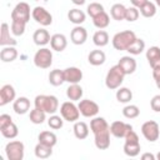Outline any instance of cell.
Masks as SVG:
<instances>
[{
  "label": "cell",
  "mask_w": 160,
  "mask_h": 160,
  "mask_svg": "<svg viewBox=\"0 0 160 160\" xmlns=\"http://www.w3.org/2000/svg\"><path fill=\"white\" fill-rule=\"evenodd\" d=\"M35 108L45 111L46 114H55L59 109V100L54 95H38L34 100Z\"/></svg>",
  "instance_id": "6da1fadb"
},
{
  "label": "cell",
  "mask_w": 160,
  "mask_h": 160,
  "mask_svg": "<svg viewBox=\"0 0 160 160\" xmlns=\"http://www.w3.org/2000/svg\"><path fill=\"white\" fill-rule=\"evenodd\" d=\"M136 40V35L131 30H124L120 32H116L112 38V46L115 50L122 51L128 50V48Z\"/></svg>",
  "instance_id": "7a4b0ae2"
},
{
  "label": "cell",
  "mask_w": 160,
  "mask_h": 160,
  "mask_svg": "<svg viewBox=\"0 0 160 160\" xmlns=\"http://www.w3.org/2000/svg\"><path fill=\"white\" fill-rule=\"evenodd\" d=\"M124 78H125L124 71H122L121 68L116 64V65H114L112 68H110V70L108 71L106 78H105V85H106V88L110 89V90L119 89L120 85H121L122 81H124Z\"/></svg>",
  "instance_id": "3957f363"
},
{
  "label": "cell",
  "mask_w": 160,
  "mask_h": 160,
  "mask_svg": "<svg viewBox=\"0 0 160 160\" xmlns=\"http://www.w3.org/2000/svg\"><path fill=\"white\" fill-rule=\"evenodd\" d=\"M24 152H25V146L19 140L10 141L5 146V154L9 160H22Z\"/></svg>",
  "instance_id": "277c9868"
},
{
  "label": "cell",
  "mask_w": 160,
  "mask_h": 160,
  "mask_svg": "<svg viewBox=\"0 0 160 160\" xmlns=\"http://www.w3.org/2000/svg\"><path fill=\"white\" fill-rule=\"evenodd\" d=\"M34 64L40 69H48L52 64V52L48 48L39 49L34 55Z\"/></svg>",
  "instance_id": "5b68a950"
},
{
  "label": "cell",
  "mask_w": 160,
  "mask_h": 160,
  "mask_svg": "<svg viewBox=\"0 0 160 160\" xmlns=\"http://www.w3.org/2000/svg\"><path fill=\"white\" fill-rule=\"evenodd\" d=\"M60 114H61L64 120H66L69 122H75L79 119V116H80V110L74 104V101L70 100V101H65V102L61 104Z\"/></svg>",
  "instance_id": "8992f818"
},
{
  "label": "cell",
  "mask_w": 160,
  "mask_h": 160,
  "mask_svg": "<svg viewBox=\"0 0 160 160\" xmlns=\"http://www.w3.org/2000/svg\"><path fill=\"white\" fill-rule=\"evenodd\" d=\"M141 134L144 135V138L150 141V142H154L159 139L160 136V128H159V124L154 120H149V121H145L142 125H141Z\"/></svg>",
  "instance_id": "52a82bcc"
},
{
  "label": "cell",
  "mask_w": 160,
  "mask_h": 160,
  "mask_svg": "<svg viewBox=\"0 0 160 160\" xmlns=\"http://www.w3.org/2000/svg\"><path fill=\"white\" fill-rule=\"evenodd\" d=\"M78 108L80 110V114L84 116V118H94L99 114L100 111V108L99 105L90 100V99H84V100H80L79 104H78Z\"/></svg>",
  "instance_id": "ba28073f"
},
{
  "label": "cell",
  "mask_w": 160,
  "mask_h": 160,
  "mask_svg": "<svg viewBox=\"0 0 160 160\" xmlns=\"http://www.w3.org/2000/svg\"><path fill=\"white\" fill-rule=\"evenodd\" d=\"M11 20L22 21L28 24L30 20V6L28 2H19L15 5V8L11 11Z\"/></svg>",
  "instance_id": "9c48e42d"
},
{
  "label": "cell",
  "mask_w": 160,
  "mask_h": 160,
  "mask_svg": "<svg viewBox=\"0 0 160 160\" xmlns=\"http://www.w3.org/2000/svg\"><path fill=\"white\" fill-rule=\"evenodd\" d=\"M31 16H32V19H34L36 22H39V24L42 25V26H49V25H51V22H52V16H51V14H50L45 8H42V6H36V8H34V9L31 10Z\"/></svg>",
  "instance_id": "30bf717a"
},
{
  "label": "cell",
  "mask_w": 160,
  "mask_h": 160,
  "mask_svg": "<svg viewBox=\"0 0 160 160\" xmlns=\"http://www.w3.org/2000/svg\"><path fill=\"white\" fill-rule=\"evenodd\" d=\"M131 129H132V126L130 124H126V122L120 121V120H116V121L111 122V125H110V132H111V135L115 136V138H118V139L125 138V135Z\"/></svg>",
  "instance_id": "8fae6325"
},
{
  "label": "cell",
  "mask_w": 160,
  "mask_h": 160,
  "mask_svg": "<svg viewBox=\"0 0 160 160\" xmlns=\"http://www.w3.org/2000/svg\"><path fill=\"white\" fill-rule=\"evenodd\" d=\"M110 134H111L110 132V128L94 134V136H95V140H94L95 141V146L99 150H106L110 146Z\"/></svg>",
  "instance_id": "7c38bea8"
},
{
  "label": "cell",
  "mask_w": 160,
  "mask_h": 160,
  "mask_svg": "<svg viewBox=\"0 0 160 160\" xmlns=\"http://www.w3.org/2000/svg\"><path fill=\"white\" fill-rule=\"evenodd\" d=\"M15 96H16V92H15V89L12 85H10V84L2 85L0 89V106H4L6 104L14 101Z\"/></svg>",
  "instance_id": "4fadbf2b"
},
{
  "label": "cell",
  "mask_w": 160,
  "mask_h": 160,
  "mask_svg": "<svg viewBox=\"0 0 160 160\" xmlns=\"http://www.w3.org/2000/svg\"><path fill=\"white\" fill-rule=\"evenodd\" d=\"M70 39H71V42L75 44V45H82L86 39H88V31L85 28L78 25L75 26L71 32H70Z\"/></svg>",
  "instance_id": "5bb4252c"
},
{
  "label": "cell",
  "mask_w": 160,
  "mask_h": 160,
  "mask_svg": "<svg viewBox=\"0 0 160 160\" xmlns=\"http://www.w3.org/2000/svg\"><path fill=\"white\" fill-rule=\"evenodd\" d=\"M65 81L69 84H79L82 79V71L76 66H70L64 70Z\"/></svg>",
  "instance_id": "9a60e30c"
},
{
  "label": "cell",
  "mask_w": 160,
  "mask_h": 160,
  "mask_svg": "<svg viewBox=\"0 0 160 160\" xmlns=\"http://www.w3.org/2000/svg\"><path fill=\"white\" fill-rule=\"evenodd\" d=\"M18 41L10 36V28L6 22L1 24V30H0V45L1 46H15Z\"/></svg>",
  "instance_id": "2e32d148"
},
{
  "label": "cell",
  "mask_w": 160,
  "mask_h": 160,
  "mask_svg": "<svg viewBox=\"0 0 160 160\" xmlns=\"http://www.w3.org/2000/svg\"><path fill=\"white\" fill-rule=\"evenodd\" d=\"M118 65L121 68L125 75H130L136 70V60L132 56H122L119 60Z\"/></svg>",
  "instance_id": "e0dca14e"
},
{
  "label": "cell",
  "mask_w": 160,
  "mask_h": 160,
  "mask_svg": "<svg viewBox=\"0 0 160 160\" xmlns=\"http://www.w3.org/2000/svg\"><path fill=\"white\" fill-rule=\"evenodd\" d=\"M146 60L149 61L151 69L160 68V48L151 46L146 50Z\"/></svg>",
  "instance_id": "ac0fdd59"
},
{
  "label": "cell",
  "mask_w": 160,
  "mask_h": 160,
  "mask_svg": "<svg viewBox=\"0 0 160 160\" xmlns=\"http://www.w3.org/2000/svg\"><path fill=\"white\" fill-rule=\"evenodd\" d=\"M50 46L52 50L61 52L68 46V40L64 34H54L50 39Z\"/></svg>",
  "instance_id": "d6986e66"
},
{
  "label": "cell",
  "mask_w": 160,
  "mask_h": 160,
  "mask_svg": "<svg viewBox=\"0 0 160 160\" xmlns=\"http://www.w3.org/2000/svg\"><path fill=\"white\" fill-rule=\"evenodd\" d=\"M12 109L18 115H24L30 110V100L25 96H20L16 100H14Z\"/></svg>",
  "instance_id": "ffe728a7"
},
{
  "label": "cell",
  "mask_w": 160,
  "mask_h": 160,
  "mask_svg": "<svg viewBox=\"0 0 160 160\" xmlns=\"http://www.w3.org/2000/svg\"><path fill=\"white\" fill-rule=\"evenodd\" d=\"M50 39H51V36H50L49 31L45 29H38V30H35V32L32 35V40L38 46H45L46 44L50 42Z\"/></svg>",
  "instance_id": "44dd1931"
},
{
  "label": "cell",
  "mask_w": 160,
  "mask_h": 160,
  "mask_svg": "<svg viewBox=\"0 0 160 160\" xmlns=\"http://www.w3.org/2000/svg\"><path fill=\"white\" fill-rule=\"evenodd\" d=\"M18 58V50L15 46H4L0 51V60L2 62H11Z\"/></svg>",
  "instance_id": "7402d4cb"
},
{
  "label": "cell",
  "mask_w": 160,
  "mask_h": 160,
  "mask_svg": "<svg viewBox=\"0 0 160 160\" xmlns=\"http://www.w3.org/2000/svg\"><path fill=\"white\" fill-rule=\"evenodd\" d=\"M106 60V56H105V52L102 50H92L90 51V54L88 55V61L89 64L94 65V66H99V65H102Z\"/></svg>",
  "instance_id": "603a6c76"
},
{
  "label": "cell",
  "mask_w": 160,
  "mask_h": 160,
  "mask_svg": "<svg viewBox=\"0 0 160 160\" xmlns=\"http://www.w3.org/2000/svg\"><path fill=\"white\" fill-rule=\"evenodd\" d=\"M82 88L79 84H70V86L66 89V96L71 101H80L82 98Z\"/></svg>",
  "instance_id": "cb8c5ba5"
},
{
  "label": "cell",
  "mask_w": 160,
  "mask_h": 160,
  "mask_svg": "<svg viewBox=\"0 0 160 160\" xmlns=\"http://www.w3.org/2000/svg\"><path fill=\"white\" fill-rule=\"evenodd\" d=\"M72 130H74L75 138L79 139V140H84V139H86L88 135H89V126H88V124L84 122V121H75Z\"/></svg>",
  "instance_id": "d4e9b609"
},
{
  "label": "cell",
  "mask_w": 160,
  "mask_h": 160,
  "mask_svg": "<svg viewBox=\"0 0 160 160\" xmlns=\"http://www.w3.org/2000/svg\"><path fill=\"white\" fill-rule=\"evenodd\" d=\"M49 82L52 85V86H60L65 82V74H64V70H60V69H54L50 71L49 74Z\"/></svg>",
  "instance_id": "484cf974"
},
{
  "label": "cell",
  "mask_w": 160,
  "mask_h": 160,
  "mask_svg": "<svg viewBox=\"0 0 160 160\" xmlns=\"http://www.w3.org/2000/svg\"><path fill=\"white\" fill-rule=\"evenodd\" d=\"M110 125L108 124V121L101 118V116H94L92 120L90 121V130L92 131V134L95 132H99L101 130H105V129H109Z\"/></svg>",
  "instance_id": "4316f807"
},
{
  "label": "cell",
  "mask_w": 160,
  "mask_h": 160,
  "mask_svg": "<svg viewBox=\"0 0 160 160\" xmlns=\"http://www.w3.org/2000/svg\"><path fill=\"white\" fill-rule=\"evenodd\" d=\"M35 156L39 158V159H48L52 155V146H49V145H45L42 142H38L35 149Z\"/></svg>",
  "instance_id": "83f0119b"
},
{
  "label": "cell",
  "mask_w": 160,
  "mask_h": 160,
  "mask_svg": "<svg viewBox=\"0 0 160 160\" xmlns=\"http://www.w3.org/2000/svg\"><path fill=\"white\" fill-rule=\"evenodd\" d=\"M68 19H69L72 24L80 25V24H82V22L85 21L86 15H85V12H84L82 10H80V9H71V10H69V12H68Z\"/></svg>",
  "instance_id": "f1b7e54d"
},
{
  "label": "cell",
  "mask_w": 160,
  "mask_h": 160,
  "mask_svg": "<svg viewBox=\"0 0 160 160\" xmlns=\"http://www.w3.org/2000/svg\"><path fill=\"white\" fill-rule=\"evenodd\" d=\"M39 142H42L49 146H55L58 142V138L52 131H41L38 136Z\"/></svg>",
  "instance_id": "f546056e"
},
{
  "label": "cell",
  "mask_w": 160,
  "mask_h": 160,
  "mask_svg": "<svg viewBox=\"0 0 160 160\" xmlns=\"http://www.w3.org/2000/svg\"><path fill=\"white\" fill-rule=\"evenodd\" d=\"M125 12H126V8L122 4H114L110 9V15L114 20L121 21L125 20Z\"/></svg>",
  "instance_id": "4dcf8cb0"
},
{
  "label": "cell",
  "mask_w": 160,
  "mask_h": 160,
  "mask_svg": "<svg viewBox=\"0 0 160 160\" xmlns=\"http://www.w3.org/2000/svg\"><path fill=\"white\" fill-rule=\"evenodd\" d=\"M0 131H1V135L6 139H14L19 134V129H18V126L14 121H11L10 124H8L4 128H0Z\"/></svg>",
  "instance_id": "1f68e13d"
},
{
  "label": "cell",
  "mask_w": 160,
  "mask_h": 160,
  "mask_svg": "<svg viewBox=\"0 0 160 160\" xmlns=\"http://www.w3.org/2000/svg\"><path fill=\"white\" fill-rule=\"evenodd\" d=\"M92 22H94V25L98 29L102 30V29H105V28L109 26V24H110V16L105 11H102L101 14L96 15L95 18H92Z\"/></svg>",
  "instance_id": "d6a6232c"
},
{
  "label": "cell",
  "mask_w": 160,
  "mask_h": 160,
  "mask_svg": "<svg viewBox=\"0 0 160 160\" xmlns=\"http://www.w3.org/2000/svg\"><path fill=\"white\" fill-rule=\"evenodd\" d=\"M92 41L96 46L102 48V46L108 45V42H109V34L105 30H98L92 35Z\"/></svg>",
  "instance_id": "836d02e7"
},
{
  "label": "cell",
  "mask_w": 160,
  "mask_h": 160,
  "mask_svg": "<svg viewBox=\"0 0 160 160\" xmlns=\"http://www.w3.org/2000/svg\"><path fill=\"white\" fill-rule=\"evenodd\" d=\"M116 100L119 101V102H122V104H126V102H129L131 99H132V92H131V90L130 89H128V88H119L118 90H116Z\"/></svg>",
  "instance_id": "e575fe53"
},
{
  "label": "cell",
  "mask_w": 160,
  "mask_h": 160,
  "mask_svg": "<svg viewBox=\"0 0 160 160\" xmlns=\"http://www.w3.org/2000/svg\"><path fill=\"white\" fill-rule=\"evenodd\" d=\"M141 146L140 142H125L124 144V152L130 156V158H135L140 154Z\"/></svg>",
  "instance_id": "d590c367"
},
{
  "label": "cell",
  "mask_w": 160,
  "mask_h": 160,
  "mask_svg": "<svg viewBox=\"0 0 160 160\" xmlns=\"http://www.w3.org/2000/svg\"><path fill=\"white\" fill-rule=\"evenodd\" d=\"M144 50H145V41H144L142 39L136 38V40L128 48L126 51H128L129 54H131V55H139V54H141Z\"/></svg>",
  "instance_id": "8d00e7d4"
},
{
  "label": "cell",
  "mask_w": 160,
  "mask_h": 160,
  "mask_svg": "<svg viewBox=\"0 0 160 160\" xmlns=\"http://www.w3.org/2000/svg\"><path fill=\"white\" fill-rule=\"evenodd\" d=\"M45 118H46V112L42 111V110H40V109H38V108L32 109L30 111V115H29L30 121L32 124H36V125L38 124H42L45 121Z\"/></svg>",
  "instance_id": "74e56055"
},
{
  "label": "cell",
  "mask_w": 160,
  "mask_h": 160,
  "mask_svg": "<svg viewBox=\"0 0 160 160\" xmlns=\"http://www.w3.org/2000/svg\"><path fill=\"white\" fill-rule=\"evenodd\" d=\"M139 10L144 18H152L156 14V5L151 1H146Z\"/></svg>",
  "instance_id": "f35d334b"
},
{
  "label": "cell",
  "mask_w": 160,
  "mask_h": 160,
  "mask_svg": "<svg viewBox=\"0 0 160 160\" xmlns=\"http://www.w3.org/2000/svg\"><path fill=\"white\" fill-rule=\"evenodd\" d=\"M139 114H140V109L136 105H126L122 109V115L126 119H135L139 116Z\"/></svg>",
  "instance_id": "ab89813d"
},
{
  "label": "cell",
  "mask_w": 160,
  "mask_h": 160,
  "mask_svg": "<svg viewBox=\"0 0 160 160\" xmlns=\"http://www.w3.org/2000/svg\"><path fill=\"white\" fill-rule=\"evenodd\" d=\"M25 26H26V24L22 21L11 20V32L15 36H21L25 32Z\"/></svg>",
  "instance_id": "60d3db41"
},
{
  "label": "cell",
  "mask_w": 160,
  "mask_h": 160,
  "mask_svg": "<svg viewBox=\"0 0 160 160\" xmlns=\"http://www.w3.org/2000/svg\"><path fill=\"white\" fill-rule=\"evenodd\" d=\"M48 125H49L51 129H54V130L61 129L62 125H64V119H62V116H59V115H54V114H52V115L49 118V120H48Z\"/></svg>",
  "instance_id": "b9f144b4"
},
{
  "label": "cell",
  "mask_w": 160,
  "mask_h": 160,
  "mask_svg": "<svg viewBox=\"0 0 160 160\" xmlns=\"http://www.w3.org/2000/svg\"><path fill=\"white\" fill-rule=\"evenodd\" d=\"M86 10H88V14L91 18H95L96 15L101 14L102 11H105L104 10V6L101 4H99V2H91L90 5H88V9Z\"/></svg>",
  "instance_id": "7bdbcfd3"
},
{
  "label": "cell",
  "mask_w": 160,
  "mask_h": 160,
  "mask_svg": "<svg viewBox=\"0 0 160 160\" xmlns=\"http://www.w3.org/2000/svg\"><path fill=\"white\" fill-rule=\"evenodd\" d=\"M140 15V10L135 6H130V8H126V12H125V20L132 22L135 20H138Z\"/></svg>",
  "instance_id": "ee69618b"
},
{
  "label": "cell",
  "mask_w": 160,
  "mask_h": 160,
  "mask_svg": "<svg viewBox=\"0 0 160 160\" xmlns=\"http://www.w3.org/2000/svg\"><path fill=\"white\" fill-rule=\"evenodd\" d=\"M125 142H140L139 141V135L131 129V130H129V132L125 135Z\"/></svg>",
  "instance_id": "f6af8a7d"
},
{
  "label": "cell",
  "mask_w": 160,
  "mask_h": 160,
  "mask_svg": "<svg viewBox=\"0 0 160 160\" xmlns=\"http://www.w3.org/2000/svg\"><path fill=\"white\" fill-rule=\"evenodd\" d=\"M150 106L155 112H160V95H155L150 100Z\"/></svg>",
  "instance_id": "bcb514c9"
},
{
  "label": "cell",
  "mask_w": 160,
  "mask_h": 160,
  "mask_svg": "<svg viewBox=\"0 0 160 160\" xmlns=\"http://www.w3.org/2000/svg\"><path fill=\"white\" fill-rule=\"evenodd\" d=\"M11 121H12V119H11L10 115H8V114H1V115H0V128L6 126V125L10 124Z\"/></svg>",
  "instance_id": "7dc6e473"
},
{
  "label": "cell",
  "mask_w": 160,
  "mask_h": 160,
  "mask_svg": "<svg viewBox=\"0 0 160 160\" xmlns=\"http://www.w3.org/2000/svg\"><path fill=\"white\" fill-rule=\"evenodd\" d=\"M146 1H149V0H130V2L132 4V6H135V8H138V9H140Z\"/></svg>",
  "instance_id": "c3c4849f"
},
{
  "label": "cell",
  "mask_w": 160,
  "mask_h": 160,
  "mask_svg": "<svg viewBox=\"0 0 160 160\" xmlns=\"http://www.w3.org/2000/svg\"><path fill=\"white\" fill-rule=\"evenodd\" d=\"M141 159H142V160H155L156 156L152 155L151 152H144V154L141 155Z\"/></svg>",
  "instance_id": "681fc988"
},
{
  "label": "cell",
  "mask_w": 160,
  "mask_h": 160,
  "mask_svg": "<svg viewBox=\"0 0 160 160\" xmlns=\"http://www.w3.org/2000/svg\"><path fill=\"white\" fill-rule=\"evenodd\" d=\"M152 78H154L155 81H159L160 80V68L152 69Z\"/></svg>",
  "instance_id": "f907efd6"
},
{
  "label": "cell",
  "mask_w": 160,
  "mask_h": 160,
  "mask_svg": "<svg viewBox=\"0 0 160 160\" xmlns=\"http://www.w3.org/2000/svg\"><path fill=\"white\" fill-rule=\"evenodd\" d=\"M75 5H84L85 4V0H71Z\"/></svg>",
  "instance_id": "816d5d0a"
},
{
  "label": "cell",
  "mask_w": 160,
  "mask_h": 160,
  "mask_svg": "<svg viewBox=\"0 0 160 160\" xmlns=\"http://www.w3.org/2000/svg\"><path fill=\"white\" fill-rule=\"evenodd\" d=\"M156 82V86H158V89H160V80L159 81H155Z\"/></svg>",
  "instance_id": "f5cc1de1"
},
{
  "label": "cell",
  "mask_w": 160,
  "mask_h": 160,
  "mask_svg": "<svg viewBox=\"0 0 160 160\" xmlns=\"http://www.w3.org/2000/svg\"><path fill=\"white\" fill-rule=\"evenodd\" d=\"M155 2H156V5L160 8V0H155Z\"/></svg>",
  "instance_id": "db71d44e"
},
{
  "label": "cell",
  "mask_w": 160,
  "mask_h": 160,
  "mask_svg": "<svg viewBox=\"0 0 160 160\" xmlns=\"http://www.w3.org/2000/svg\"><path fill=\"white\" fill-rule=\"evenodd\" d=\"M156 159H158V160H160V151L158 152V155H156Z\"/></svg>",
  "instance_id": "11a10c76"
},
{
  "label": "cell",
  "mask_w": 160,
  "mask_h": 160,
  "mask_svg": "<svg viewBox=\"0 0 160 160\" xmlns=\"http://www.w3.org/2000/svg\"><path fill=\"white\" fill-rule=\"evenodd\" d=\"M35 1H44V2H45V1H48V0H35Z\"/></svg>",
  "instance_id": "9f6ffc18"
}]
</instances>
